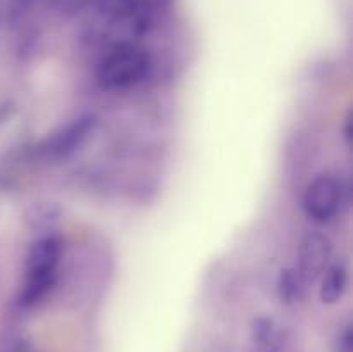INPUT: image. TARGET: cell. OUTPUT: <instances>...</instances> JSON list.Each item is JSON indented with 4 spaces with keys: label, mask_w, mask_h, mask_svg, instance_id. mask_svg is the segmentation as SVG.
<instances>
[{
    "label": "cell",
    "mask_w": 353,
    "mask_h": 352,
    "mask_svg": "<svg viewBox=\"0 0 353 352\" xmlns=\"http://www.w3.org/2000/svg\"><path fill=\"white\" fill-rule=\"evenodd\" d=\"M93 6L128 37H140L161 23L171 9V0H95Z\"/></svg>",
    "instance_id": "3"
},
{
    "label": "cell",
    "mask_w": 353,
    "mask_h": 352,
    "mask_svg": "<svg viewBox=\"0 0 353 352\" xmlns=\"http://www.w3.org/2000/svg\"><path fill=\"white\" fill-rule=\"evenodd\" d=\"M0 352H41L26 333L19 330H7L0 335Z\"/></svg>",
    "instance_id": "11"
},
{
    "label": "cell",
    "mask_w": 353,
    "mask_h": 352,
    "mask_svg": "<svg viewBox=\"0 0 353 352\" xmlns=\"http://www.w3.org/2000/svg\"><path fill=\"white\" fill-rule=\"evenodd\" d=\"M305 282L295 268H283L278 276V297L286 306L300 302L305 293Z\"/></svg>",
    "instance_id": "9"
},
{
    "label": "cell",
    "mask_w": 353,
    "mask_h": 352,
    "mask_svg": "<svg viewBox=\"0 0 353 352\" xmlns=\"http://www.w3.org/2000/svg\"><path fill=\"white\" fill-rule=\"evenodd\" d=\"M319 297L321 302L326 306H334L345 297L350 282V269L345 259H336L327 264L324 273L321 275Z\"/></svg>",
    "instance_id": "7"
},
{
    "label": "cell",
    "mask_w": 353,
    "mask_h": 352,
    "mask_svg": "<svg viewBox=\"0 0 353 352\" xmlns=\"http://www.w3.org/2000/svg\"><path fill=\"white\" fill-rule=\"evenodd\" d=\"M61 207L54 202H38L30 207L26 213V221L31 230L50 233L52 228L61 219Z\"/></svg>",
    "instance_id": "10"
},
{
    "label": "cell",
    "mask_w": 353,
    "mask_h": 352,
    "mask_svg": "<svg viewBox=\"0 0 353 352\" xmlns=\"http://www.w3.org/2000/svg\"><path fill=\"white\" fill-rule=\"evenodd\" d=\"M333 255V244L330 237H326L321 231H307L302 237L299 245V262L295 269L305 285L317 282L327 264L331 262Z\"/></svg>",
    "instance_id": "6"
},
{
    "label": "cell",
    "mask_w": 353,
    "mask_h": 352,
    "mask_svg": "<svg viewBox=\"0 0 353 352\" xmlns=\"http://www.w3.org/2000/svg\"><path fill=\"white\" fill-rule=\"evenodd\" d=\"M64 254V242L57 233H43L30 245L24 264V280L16 304L28 311L40 306L57 283L59 264Z\"/></svg>",
    "instance_id": "1"
},
{
    "label": "cell",
    "mask_w": 353,
    "mask_h": 352,
    "mask_svg": "<svg viewBox=\"0 0 353 352\" xmlns=\"http://www.w3.org/2000/svg\"><path fill=\"white\" fill-rule=\"evenodd\" d=\"M152 57L148 50L133 41L112 45L102 59L97 78L105 90H128L137 86L148 76Z\"/></svg>",
    "instance_id": "2"
},
{
    "label": "cell",
    "mask_w": 353,
    "mask_h": 352,
    "mask_svg": "<svg viewBox=\"0 0 353 352\" xmlns=\"http://www.w3.org/2000/svg\"><path fill=\"white\" fill-rule=\"evenodd\" d=\"M333 352H353V328L350 321L338 328L333 340Z\"/></svg>",
    "instance_id": "14"
},
{
    "label": "cell",
    "mask_w": 353,
    "mask_h": 352,
    "mask_svg": "<svg viewBox=\"0 0 353 352\" xmlns=\"http://www.w3.org/2000/svg\"><path fill=\"white\" fill-rule=\"evenodd\" d=\"M345 190L338 178L321 175L309 183L302 199L305 216L314 223H330L343 206Z\"/></svg>",
    "instance_id": "5"
},
{
    "label": "cell",
    "mask_w": 353,
    "mask_h": 352,
    "mask_svg": "<svg viewBox=\"0 0 353 352\" xmlns=\"http://www.w3.org/2000/svg\"><path fill=\"white\" fill-rule=\"evenodd\" d=\"M252 352H281L285 333L271 317L261 316L254 320L250 328Z\"/></svg>",
    "instance_id": "8"
},
{
    "label": "cell",
    "mask_w": 353,
    "mask_h": 352,
    "mask_svg": "<svg viewBox=\"0 0 353 352\" xmlns=\"http://www.w3.org/2000/svg\"><path fill=\"white\" fill-rule=\"evenodd\" d=\"M43 0H6V17L10 24H17L37 9Z\"/></svg>",
    "instance_id": "12"
},
{
    "label": "cell",
    "mask_w": 353,
    "mask_h": 352,
    "mask_svg": "<svg viewBox=\"0 0 353 352\" xmlns=\"http://www.w3.org/2000/svg\"><path fill=\"white\" fill-rule=\"evenodd\" d=\"M43 3L48 9L55 10L62 16H74V14L85 10L86 7L93 6L95 0H43Z\"/></svg>",
    "instance_id": "13"
},
{
    "label": "cell",
    "mask_w": 353,
    "mask_h": 352,
    "mask_svg": "<svg viewBox=\"0 0 353 352\" xmlns=\"http://www.w3.org/2000/svg\"><path fill=\"white\" fill-rule=\"evenodd\" d=\"M99 119L93 114H83L45 137L37 147L38 155L47 161H62L71 157L95 133Z\"/></svg>",
    "instance_id": "4"
}]
</instances>
